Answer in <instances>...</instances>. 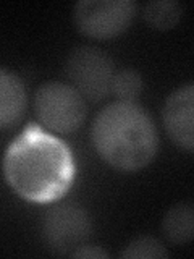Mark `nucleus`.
<instances>
[{
  "instance_id": "1",
  "label": "nucleus",
  "mask_w": 194,
  "mask_h": 259,
  "mask_svg": "<svg viewBox=\"0 0 194 259\" xmlns=\"http://www.w3.org/2000/svg\"><path fill=\"white\" fill-rule=\"evenodd\" d=\"M75 160L62 140L37 123H29L4 156V177L12 190L31 202L60 199L75 180Z\"/></svg>"
},
{
  "instance_id": "2",
  "label": "nucleus",
  "mask_w": 194,
  "mask_h": 259,
  "mask_svg": "<svg viewBox=\"0 0 194 259\" xmlns=\"http://www.w3.org/2000/svg\"><path fill=\"white\" fill-rule=\"evenodd\" d=\"M91 138L101 159L120 172H137L156 159L159 132L137 102L107 104L92 121Z\"/></svg>"
},
{
  "instance_id": "3",
  "label": "nucleus",
  "mask_w": 194,
  "mask_h": 259,
  "mask_svg": "<svg viewBox=\"0 0 194 259\" xmlns=\"http://www.w3.org/2000/svg\"><path fill=\"white\" fill-rule=\"evenodd\" d=\"M34 110L44 128L68 135L84 123L87 104L71 84L63 81H47L37 88Z\"/></svg>"
},
{
  "instance_id": "4",
  "label": "nucleus",
  "mask_w": 194,
  "mask_h": 259,
  "mask_svg": "<svg viewBox=\"0 0 194 259\" xmlns=\"http://www.w3.org/2000/svg\"><path fill=\"white\" fill-rule=\"evenodd\" d=\"M136 13L134 0H81L73 7V21L86 37L109 40L123 34Z\"/></svg>"
},
{
  "instance_id": "5",
  "label": "nucleus",
  "mask_w": 194,
  "mask_h": 259,
  "mask_svg": "<svg viewBox=\"0 0 194 259\" xmlns=\"http://www.w3.org/2000/svg\"><path fill=\"white\" fill-rule=\"evenodd\" d=\"M65 73L71 86L87 101L99 102L110 94L115 67L102 49L79 46L70 52Z\"/></svg>"
},
{
  "instance_id": "6",
  "label": "nucleus",
  "mask_w": 194,
  "mask_h": 259,
  "mask_svg": "<svg viewBox=\"0 0 194 259\" xmlns=\"http://www.w3.org/2000/svg\"><path fill=\"white\" fill-rule=\"evenodd\" d=\"M40 232L51 253L71 256L91 238L92 222L81 206L75 202H63L47 210Z\"/></svg>"
},
{
  "instance_id": "7",
  "label": "nucleus",
  "mask_w": 194,
  "mask_h": 259,
  "mask_svg": "<svg viewBox=\"0 0 194 259\" xmlns=\"http://www.w3.org/2000/svg\"><path fill=\"white\" fill-rule=\"evenodd\" d=\"M167 133L178 148L186 152L194 149V86L186 83L167 97L162 109Z\"/></svg>"
},
{
  "instance_id": "8",
  "label": "nucleus",
  "mask_w": 194,
  "mask_h": 259,
  "mask_svg": "<svg viewBox=\"0 0 194 259\" xmlns=\"http://www.w3.org/2000/svg\"><path fill=\"white\" fill-rule=\"evenodd\" d=\"M28 105L26 86L13 71L0 68V130L20 123Z\"/></svg>"
},
{
  "instance_id": "9",
  "label": "nucleus",
  "mask_w": 194,
  "mask_h": 259,
  "mask_svg": "<svg viewBox=\"0 0 194 259\" xmlns=\"http://www.w3.org/2000/svg\"><path fill=\"white\" fill-rule=\"evenodd\" d=\"M162 230L168 241L186 245L194 235V207L191 202H178L172 206L162 221Z\"/></svg>"
},
{
  "instance_id": "10",
  "label": "nucleus",
  "mask_w": 194,
  "mask_h": 259,
  "mask_svg": "<svg viewBox=\"0 0 194 259\" xmlns=\"http://www.w3.org/2000/svg\"><path fill=\"white\" fill-rule=\"evenodd\" d=\"M183 16V5L176 0H152L142 8V18L159 31L173 29Z\"/></svg>"
},
{
  "instance_id": "11",
  "label": "nucleus",
  "mask_w": 194,
  "mask_h": 259,
  "mask_svg": "<svg viewBox=\"0 0 194 259\" xmlns=\"http://www.w3.org/2000/svg\"><path fill=\"white\" fill-rule=\"evenodd\" d=\"M144 89L142 76L133 68H123L113 75L110 93L120 102H137Z\"/></svg>"
},
{
  "instance_id": "12",
  "label": "nucleus",
  "mask_w": 194,
  "mask_h": 259,
  "mask_svg": "<svg viewBox=\"0 0 194 259\" xmlns=\"http://www.w3.org/2000/svg\"><path fill=\"white\" fill-rule=\"evenodd\" d=\"M168 256L170 253L164 243L149 235L133 238L120 253L121 259H165Z\"/></svg>"
},
{
  "instance_id": "13",
  "label": "nucleus",
  "mask_w": 194,
  "mask_h": 259,
  "mask_svg": "<svg viewBox=\"0 0 194 259\" xmlns=\"http://www.w3.org/2000/svg\"><path fill=\"white\" fill-rule=\"evenodd\" d=\"M71 257H81V259H109L110 254L107 249H104L99 245H83L81 248H78L75 253L71 254Z\"/></svg>"
}]
</instances>
